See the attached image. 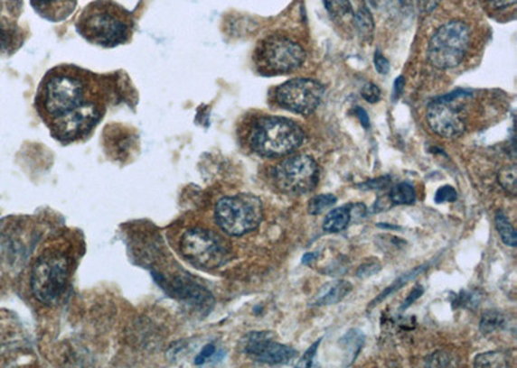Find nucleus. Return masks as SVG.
Returning <instances> with one entry per match:
<instances>
[{
    "instance_id": "f257e3e1",
    "label": "nucleus",
    "mask_w": 517,
    "mask_h": 368,
    "mask_svg": "<svg viewBox=\"0 0 517 368\" xmlns=\"http://www.w3.org/2000/svg\"><path fill=\"white\" fill-rule=\"evenodd\" d=\"M89 83L86 74L70 68H59L44 78L39 89V112L52 124L69 114L77 112L89 101Z\"/></svg>"
},
{
    "instance_id": "f03ea898",
    "label": "nucleus",
    "mask_w": 517,
    "mask_h": 368,
    "mask_svg": "<svg viewBox=\"0 0 517 368\" xmlns=\"http://www.w3.org/2000/svg\"><path fill=\"white\" fill-rule=\"evenodd\" d=\"M131 12L113 0H95L84 8L75 28L89 43L113 48L127 43L134 32Z\"/></svg>"
},
{
    "instance_id": "7ed1b4c3",
    "label": "nucleus",
    "mask_w": 517,
    "mask_h": 368,
    "mask_svg": "<svg viewBox=\"0 0 517 368\" xmlns=\"http://www.w3.org/2000/svg\"><path fill=\"white\" fill-rule=\"evenodd\" d=\"M305 142V133L296 122L282 116H261L249 133V148L261 157L290 154Z\"/></svg>"
},
{
    "instance_id": "20e7f679",
    "label": "nucleus",
    "mask_w": 517,
    "mask_h": 368,
    "mask_svg": "<svg viewBox=\"0 0 517 368\" xmlns=\"http://www.w3.org/2000/svg\"><path fill=\"white\" fill-rule=\"evenodd\" d=\"M177 247L183 259L197 269L221 268L231 256L230 242L209 227H189Z\"/></svg>"
},
{
    "instance_id": "39448f33",
    "label": "nucleus",
    "mask_w": 517,
    "mask_h": 368,
    "mask_svg": "<svg viewBox=\"0 0 517 368\" xmlns=\"http://www.w3.org/2000/svg\"><path fill=\"white\" fill-rule=\"evenodd\" d=\"M70 269V256L62 251H47L39 257L30 277L34 298L44 305L56 304L68 287Z\"/></svg>"
},
{
    "instance_id": "423d86ee",
    "label": "nucleus",
    "mask_w": 517,
    "mask_h": 368,
    "mask_svg": "<svg viewBox=\"0 0 517 368\" xmlns=\"http://www.w3.org/2000/svg\"><path fill=\"white\" fill-rule=\"evenodd\" d=\"M215 220L225 235H245L260 225L263 205L258 197L249 194L225 197L216 205Z\"/></svg>"
},
{
    "instance_id": "0eeeda50",
    "label": "nucleus",
    "mask_w": 517,
    "mask_h": 368,
    "mask_svg": "<svg viewBox=\"0 0 517 368\" xmlns=\"http://www.w3.org/2000/svg\"><path fill=\"white\" fill-rule=\"evenodd\" d=\"M471 43V30L462 21H450L435 32L428 46V60L435 68L458 67Z\"/></svg>"
},
{
    "instance_id": "6e6552de",
    "label": "nucleus",
    "mask_w": 517,
    "mask_h": 368,
    "mask_svg": "<svg viewBox=\"0 0 517 368\" xmlns=\"http://www.w3.org/2000/svg\"><path fill=\"white\" fill-rule=\"evenodd\" d=\"M255 56L258 69L272 74L290 73L306 61L305 48L281 35L261 41Z\"/></svg>"
},
{
    "instance_id": "1a4fd4ad",
    "label": "nucleus",
    "mask_w": 517,
    "mask_h": 368,
    "mask_svg": "<svg viewBox=\"0 0 517 368\" xmlns=\"http://www.w3.org/2000/svg\"><path fill=\"white\" fill-rule=\"evenodd\" d=\"M273 179L276 187L284 193L306 194L317 187L320 167L309 155H294L276 167Z\"/></svg>"
},
{
    "instance_id": "9d476101",
    "label": "nucleus",
    "mask_w": 517,
    "mask_h": 368,
    "mask_svg": "<svg viewBox=\"0 0 517 368\" xmlns=\"http://www.w3.org/2000/svg\"><path fill=\"white\" fill-rule=\"evenodd\" d=\"M465 92H453L429 104L427 122L429 127L445 139H456L465 133V116L461 100Z\"/></svg>"
},
{
    "instance_id": "9b49d317",
    "label": "nucleus",
    "mask_w": 517,
    "mask_h": 368,
    "mask_svg": "<svg viewBox=\"0 0 517 368\" xmlns=\"http://www.w3.org/2000/svg\"><path fill=\"white\" fill-rule=\"evenodd\" d=\"M324 95V87L320 82L299 78L279 86L276 91V100L284 109L309 115L320 106Z\"/></svg>"
},
{
    "instance_id": "f8f14e48",
    "label": "nucleus",
    "mask_w": 517,
    "mask_h": 368,
    "mask_svg": "<svg viewBox=\"0 0 517 368\" xmlns=\"http://www.w3.org/2000/svg\"><path fill=\"white\" fill-rule=\"evenodd\" d=\"M242 352L252 361L264 364H287L296 359V349L276 343L270 339L269 332H251L240 343Z\"/></svg>"
},
{
    "instance_id": "ddd939ff",
    "label": "nucleus",
    "mask_w": 517,
    "mask_h": 368,
    "mask_svg": "<svg viewBox=\"0 0 517 368\" xmlns=\"http://www.w3.org/2000/svg\"><path fill=\"white\" fill-rule=\"evenodd\" d=\"M39 16L51 23H61L75 10L77 0H30Z\"/></svg>"
},
{
    "instance_id": "4468645a",
    "label": "nucleus",
    "mask_w": 517,
    "mask_h": 368,
    "mask_svg": "<svg viewBox=\"0 0 517 368\" xmlns=\"http://www.w3.org/2000/svg\"><path fill=\"white\" fill-rule=\"evenodd\" d=\"M352 291V284L345 281H336V282L326 284L320 291V295L315 299L314 305L324 307V305H333L342 301L345 296Z\"/></svg>"
},
{
    "instance_id": "2eb2a0df",
    "label": "nucleus",
    "mask_w": 517,
    "mask_h": 368,
    "mask_svg": "<svg viewBox=\"0 0 517 368\" xmlns=\"http://www.w3.org/2000/svg\"><path fill=\"white\" fill-rule=\"evenodd\" d=\"M351 208L339 207L327 214L324 221V230L327 233H339L351 223Z\"/></svg>"
},
{
    "instance_id": "dca6fc26",
    "label": "nucleus",
    "mask_w": 517,
    "mask_h": 368,
    "mask_svg": "<svg viewBox=\"0 0 517 368\" xmlns=\"http://www.w3.org/2000/svg\"><path fill=\"white\" fill-rule=\"evenodd\" d=\"M512 362L511 354L504 350L483 353L475 358L474 366L479 368L510 367Z\"/></svg>"
},
{
    "instance_id": "f3484780",
    "label": "nucleus",
    "mask_w": 517,
    "mask_h": 368,
    "mask_svg": "<svg viewBox=\"0 0 517 368\" xmlns=\"http://www.w3.org/2000/svg\"><path fill=\"white\" fill-rule=\"evenodd\" d=\"M417 199L416 189L410 182L395 185L390 193V205H413Z\"/></svg>"
},
{
    "instance_id": "a211bd4d",
    "label": "nucleus",
    "mask_w": 517,
    "mask_h": 368,
    "mask_svg": "<svg viewBox=\"0 0 517 368\" xmlns=\"http://www.w3.org/2000/svg\"><path fill=\"white\" fill-rule=\"evenodd\" d=\"M506 325V317L497 310H489L484 314L480 322V331L483 335L489 336V335L495 334V332L502 330Z\"/></svg>"
},
{
    "instance_id": "6ab92c4d",
    "label": "nucleus",
    "mask_w": 517,
    "mask_h": 368,
    "mask_svg": "<svg viewBox=\"0 0 517 368\" xmlns=\"http://www.w3.org/2000/svg\"><path fill=\"white\" fill-rule=\"evenodd\" d=\"M495 226H497L499 235H501L503 244L510 245V247H516L517 235L515 227H513L503 212L499 211L497 215H495Z\"/></svg>"
},
{
    "instance_id": "aec40b11",
    "label": "nucleus",
    "mask_w": 517,
    "mask_h": 368,
    "mask_svg": "<svg viewBox=\"0 0 517 368\" xmlns=\"http://www.w3.org/2000/svg\"><path fill=\"white\" fill-rule=\"evenodd\" d=\"M324 2L333 19L345 20L353 17V8L350 0H324Z\"/></svg>"
},
{
    "instance_id": "412c9836",
    "label": "nucleus",
    "mask_w": 517,
    "mask_h": 368,
    "mask_svg": "<svg viewBox=\"0 0 517 368\" xmlns=\"http://www.w3.org/2000/svg\"><path fill=\"white\" fill-rule=\"evenodd\" d=\"M498 182L502 189L510 194L511 197H516L517 194V169L515 164L512 166L503 167L498 173Z\"/></svg>"
},
{
    "instance_id": "4be33fe9",
    "label": "nucleus",
    "mask_w": 517,
    "mask_h": 368,
    "mask_svg": "<svg viewBox=\"0 0 517 368\" xmlns=\"http://www.w3.org/2000/svg\"><path fill=\"white\" fill-rule=\"evenodd\" d=\"M423 271H426L425 266H422V268L414 269V271H411L410 273L405 274L404 277L399 278V280L396 281V282L393 283L392 286H390L388 287V289L384 290V292H381V295H379L378 298L375 299V301H372L371 304H370V308L377 307L379 302L383 301L384 299L387 298V296L398 292L399 290L401 289V287H404L405 284L409 282V281L414 280V278H416L417 275L422 273Z\"/></svg>"
},
{
    "instance_id": "5701e85b",
    "label": "nucleus",
    "mask_w": 517,
    "mask_h": 368,
    "mask_svg": "<svg viewBox=\"0 0 517 368\" xmlns=\"http://www.w3.org/2000/svg\"><path fill=\"white\" fill-rule=\"evenodd\" d=\"M354 23H356V28L359 30L362 38H370L374 32V21H372L371 14H370L368 8H361L356 14H353Z\"/></svg>"
},
{
    "instance_id": "b1692460",
    "label": "nucleus",
    "mask_w": 517,
    "mask_h": 368,
    "mask_svg": "<svg viewBox=\"0 0 517 368\" xmlns=\"http://www.w3.org/2000/svg\"><path fill=\"white\" fill-rule=\"evenodd\" d=\"M336 197L332 196V194H321V196H315L314 198L309 200L308 203V212L314 216L317 215L324 214L327 208L333 207L336 203Z\"/></svg>"
},
{
    "instance_id": "393cba45",
    "label": "nucleus",
    "mask_w": 517,
    "mask_h": 368,
    "mask_svg": "<svg viewBox=\"0 0 517 368\" xmlns=\"http://www.w3.org/2000/svg\"><path fill=\"white\" fill-rule=\"evenodd\" d=\"M426 367H449L452 366V357L449 353L438 350L434 354L429 355L425 361Z\"/></svg>"
},
{
    "instance_id": "a878e982",
    "label": "nucleus",
    "mask_w": 517,
    "mask_h": 368,
    "mask_svg": "<svg viewBox=\"0 0 517 368\" xmlns=\"http://www.w3.org/2000/svg\"><path fill=\"white\" fill-rule=\"evenodd\" d=\"M16 34H14V30L11 29L10 26L3 25L0 23V50L8 51L14 47V41H16Z\"/></svg>"
},
{
    "instance_id": "bb28decb",
    "label": "nucleus",
    "mask_w": 517,
    "mask_h": 368,
    "mask_svg": "<svg viewBox=\"0 0 517 368\" xmlns=\"http://www.w3.org/2000/svg\"><path fill=\"white\" fill-rule=\"evenodd\" d=\"M458 199V193L450 185H444L440 189L436 191L435 202L436 203H447L456 202Z\"/></svg>"
},
{
    "instance_id": "cd10ccee",
    "label": "nucleus",
    "mask_w": 517,
    "mask_h": 368,
    "mask_svg": "<svg viewBox=\"0 0 517 368\" xmlns=\"http://www.w3.org/2000/svg\"><path fill=\"white\" fill-rule=\"evenodd\" d=\"M381 262L378 260H370V262H365V264L361 265L359 271H357V277L359 278H369L371 275L379 273L381 271Z\"/></svg>"
},
{
    "instance_id": "c85d7f7f",
    "label": "nucleus",
    "mask_w": 517,
    "mask_h": 368,
    "mask_svg": "<svg viewBox=\"0 0 517 368\" xmlns=\"http://www.w3.org/2000/svg\"><path fill=\"white\" fill-rule=\"evenodd\" d=\"M362 97L365 98L368 103L375 104L381 100V89L378 88V86H375L374 83H366L365 87L362 88Z\"/></svg>"
},
{
    "instance_id": "c756f323",
    "label": "nucleus",
    "mask_w": 517,
    "mask_h": 368,
    "mask_svg": "<svg viewBox=\"0 0 517 368\" xmlns=\"http://www.w3.org/2000/svg\"><path fill=\"white\" fill-rule=\"evenodd\" d=\"M321 341L323 340L320 339L315 341L314 345L306 350L305 354H303V357L300 358L299 363H297V367H312V364H314L315 353H317V349L318 346H320Z\"/></svg>"
},
{
    "instance_id": "7c9ffc66",
    "label": "nucleus",
    "mask_w": 517,
    "mask_h": 368,
    "mask_svg": "<svg viewBox=\"0 0 517 368\" xmlns=\"http://www.w3.org/2000/svg\"><path fill=\"white\" fill-rule=\"evenodd\" d=\"M374 64L375 69H377L379 74H387L388 71H390V62H388L386 57L381 55L379 51H377V53H375Z\"/></svg>"
},
{
    "instance_id": "2f4dec72",
    "label": "nucleus",
    "mask_w": 517,
    "mask_h": 368,
    "mask_svg": "<svg viewBox=\"0 0 517 368\" xmlns=\"http://www.w3.org/2000/svg\"><path fill=\"white\" fill-rule=\"evenodd\" d=\"M215 353V345H213V344H207V345L202 349V352H201L200 354L197 355V358H195V364L204 363V362H206L207 359L212 358Z\"/></svg>"
},
{
    "instance_id": "473e14b6",
    "label": "nucleus",
    "mask_w": 517,
    "mask_h": 368,
    "mask_svg": "<svg viewBox=\"0 0 517 368\" xmlns=\"http://www.w3.org/2000/svg\"><path fill=\"white\" fill-rule=\"evenodd\" d=\"M423 293H425V289H423L422 286H417L416 289H414L413 291L410 292V295L408 296L407 301H405L404 304H402L401 310L407 309L408 307H410V305L413 304V302L416 301L417 299H419L420 296L423 295Z\"/></svg>"
},
{
    "instance_id": "72a5a7b5",
    "label": "nucleus",
    "mask_w": 517,
    "mask_h": 368,
    "mask_svg": "<svg viewBox=\"0 0 517 368\" xmlns=\"http://www.w3.org/2000/svg\"><path fill=\"white\" fill-rule=\"evenodd\" d=\"M390 178H381L368 182L365 187H368V189H379V188L386 187L387 184H390Z\"/></svg>"
},
{
    "instance_id": "f704fd0d",
    "label": "nucleus",
    "mask_w": 517,
    "mask_h": 368,
    "mask_svg": "<svg viewBox=\"0 0 517 368\" xmlns=\"http://www.w3.org/2000/svg\"><path fill=\"white\" fill-rule=\"evenodd\" d=\"M354 113H356V115L359 116L361 124H362L365 128H369L370 121L368 114H366L365 110H363L362 107H356V109H354Z\"/></svg>"
},
{
    "instance_id": "c9c22d12",
    "label": "nucleus",
    "mask_w": 517,
    "mask_h": 368,
    "mask_svg": "<svg viewBox=\"0 0 517 368\" xmlns=\"http://www.w3.org/2000/svg\"><path fill=\"white\" fill-rule=\"evenodd\" d=\"M404 87H405L404 77H399L395 82V89H393V94H395V100H398L400 96L402 95V92H404Z\"/></svg>"
},
{
    "instance_id": "e433bc0d",
    "label": "nucleus",
    "mask_w": 517,
    "mask_h": 368,
    "mask_svg": "<svg viewBox=\"0 0 517 368\" xmlns=\"http://www.w3.org/2000/svg\"><path fill=\"white\" fill-rule=\"evenodd\" d=\"M495 8H508L515 5L516 0H490Z\"/></svg>"
},
{
    "instance_id": "4c0bfd02",
    "label": "nucleus",
    "mask_w": 517,
    "mask_h": 368,
    "mask_svg": "<svg viewBox=\"0 0 517 368\" xmlns=\"http://www.w3.org/2000/svg\"><path fill=\"white\" fill-rule=\"evenodd\" d=\"M420 2L423 3V8H425V10H432V8L436 7V5H437L438 0H420Z\"/></svg>"
},
{
    "instance_id": "58836bf2",
    "label": "nucleus",
    "mask_w": 517,
    "mask_h": 368,
    "mask_svg": "<svg viewBox=\"0 0 517 368\" xmlns=\"http://www.w3.org/2000/svg\"><path fill=\"white\" fill-rule=\"evenodd\" d=\"M315 257H317V253H306V255L303 256V264H309V262H314Z\"/></svg>"
}]
</instances>
